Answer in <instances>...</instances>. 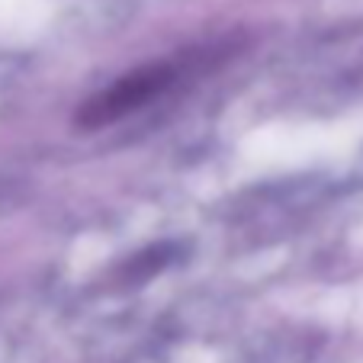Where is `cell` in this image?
I'll use <instances>...</instances> for the list:
<instances>
[{
    "label": "cell",
    "mask_w": 363,
    "mask_h": 363,
    "mask_svg": "<svg viewBox=\"0 0 363 363\" xmlns=\"http://www.w3.org/2000/svg\"><path fill=\"white\" fill-rule=\"evenodd\" d=\"M171 74L167 68H145V71H135V74L123 77L110 94L96 96V100L87 103V110L81 113V123L84 125H103V123H113V119L125 116L129 110L142 106L145 100L158 94V90L167 87Z\"/></svg>",
    "instance_id": "6da1fadb"
}]
</instances>
